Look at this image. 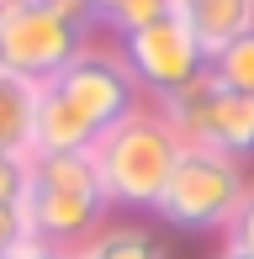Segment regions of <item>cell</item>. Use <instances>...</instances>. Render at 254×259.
<instances>
[{
	"mask_svg": "<svg viewBox=\"0 0 254 259\" xmlns=\"http://www.w3.org/2000/svg\"><path fill=\"white\" fill-rule=\"evenodd\" d=\"M148 106H159V116H164L186 143L228 154L238 164L254 159V96H238V90L217 85L212 69H201L191 85L170 90L164 101H148Z\"/></svg>",
	"mask_w": 254,
	"mask_h": 259,
	"instance_id": "cell-5",
	"label": "cell"
},
{
	"mask_svg": "<svg viewBox=\"0 0 254 259\" xmlns=\"http://www.w3.org/2000/svg\"><path fill=\"white\" fill-rule=\"evenodd\" d=\"M106 211L111 201H106V185H101L90 154H32L27 159V191H21L27 238L48 243L53 254H69L106 228Z\"/></svg>",
	"mask_w": 254,
	"mask_h": 259,
	"instance_id": "cell-2",
	"label": "cell"
},
{
	"mask_svg": "<svg viewBox=\"0 0 254 259\" xmlns=\"http://www.w3.org/2000/svg\"><path fill=\"white\" fill-rule=\"evenodd\" d=\"M32 122H37V85L0 69V154L32 159Z\"/></svg>",
	"mask_w": 254,
	"mask_h": 259,
	"instance_id": "cell-9",
	"label": "cell"
},
{
	"mask_svg": "<svg viewBox=\"0 0 254 259\" xmlns=\"http://www.w3.org/2000/svg\"><path fill=\"white\" fill-rule=\"evenodd\" d=\"M206 69H212L217 85L238 90V96H254V27L244 32V37H233L228 48H217L212 58H206Z\"/></svg>",
	"mask_w": 254,
	"mask_h": 259,
	"instance_id": "cell-11",
	"label": "cell"
},
{
	"mask_svg": "<svg viewBox=\"0 0 254 259\" xmlns=\"http://www.w3.org/2000/svg\"><path fill=\"white\" fill-rule=\"evenodd\" d=\"M117 6H122V0H90V11H96V16H101V21H106V16H111V11H117Z\"/></svg>",
	"mask_w": 254,
	"mask_h": 259,
	"instance_id": "cell-17",
	"label": "cell"
},
{
	"mask_svg": "<svg viewBox=\"0 0 254 259\" xmlns=\"http://www.w3.org/2000/svg\"><path fill=\"white\" fill-rule=\"evenodd\" d=\"M249 185L254 180L244 175L238 159L186 143V154H180L175 175H170L154 217L164 222V228H180V233H223L228 222H233V211H238Z\"/></svg>",
	"mask_w": 254,
	"mask_h": 259,
	"instance_id": "cell-4",
	"label": "cell"
},
{
	"mask_svg": "<svg viewBox=\"0 0 254 259\" xmlns=\"http://www.w3.org/2000/svg\"><path fill=\"white\" fill-rule=\"evenodd\" d=\"M223 249H233V254L254 259V185L244 191V201H238L233 222H228V228H223Z\"/></svg>",
	"mask_w": 254,
	"mask_h": 259,
	"instance_id": "cell-13",
	"label": "cell"
},
{
	"mask_svg": "<svg viewBox=\"0 0 254 259\" xmlns=\"http://www.w3.org/2000/svg\"><path fill=\"white\" fill-rule=\"evenodd\" d=\"M74 259H170L164 238H159L154 228H101L90 243H79V249H69Z\"/></svg>",
	"mask_w": 254,
	"mask_h": 259,
	"instance_id": "cell-10",
	"label": "cell"
},
{
	"mask_svg": "<svg viewBox=\"0 0 254 259\" xmlns=\"http://www.w3.org/2000/svg\"><path fill=\"white\" fill-rule=\"evenodd\" d=\"M170 11L180 16V27L196 37L206 58L254 27V0H170Z\"/></svg>",
	"mask_w": 254,
	"mask_h": 259,
	"instance_id": "cell-8",
	"label": "cell"
},
{
	"mask_svg": "<svg viewBox=\"0 0 254 259\" xmlns=\"http://www.w3.org/2000/svg\"><path fill=\"white\" fill-rule=\"evenodd\" d=\"M59 259H74V254H59Z\"/></svg>",
	"mask_w": 254,
	"mask_h": 259,
	"instance_id": "cell-19",
	"label": "cell"
},
{
	"mask_svg": "<svg viewBox=\"0 0 254 259\" xmlns=\"http://www.w3.org/2000/svg\"><path fill=\"white\" fill-rule=\"evenodd\" d=\"M16 243H27V217H21V206H0V259Z\"/></svg>",
	"mask_w": 254,
	"mask_h": 259,
	"instance_id": "cell-15",
	"label": "cell"
},
{
	"mask_svg": "<svg viewBox=\"0 0 254 259\" xmlns=\"http://www.w3.org/2000/svg\"><path fill=\"white\" fill-rule=\"evenodd\" d=\"M117 53H122L127 74L138 79V90H143L148 101H164L170 90L191 85V79L206 69V53L196 48V37L180 27L175 11L159 16V21H148V27H138V32H127L117 42Z\"/></svg>",
	"mask_w": 254,
	"mask_h": 259,
	"instance_id": "cell-7",
	"label": "cell"
},
{
	"mask_svg": "<svg viewBox=\"0 0 254 259\" xmlns=\"http://www.w3.org/2000/svg\"><path fill=\"white\" fill-rule=\"evenodd\" d=\"M180 154H186V138L159 116V106H133L117 127L90 143V159H96V175L106 185L111 206H133V211H154L159 196H164L170 175H175Z\"/></svg>",
	"mask_w": 254,
	"mask_h": 259,
	"instance_id": "cell-3",
	"label": "cell"
},
{
	"mask_svg": "<svg viewBox=\"0 0 254 259\" xmlns=\"http://www.w3.org/2000/svg\"><path fill=\"white\" fill-rule=\"evenodd\" d=\"M90 42V32H79L74 21H64L48 0H0V69L32 79H53L69 58Z\"/></svg>",
	"mask_w": 254,
	"mask_h": 259,
	"instance_id": "cell-6",
	"label": "cell"
},
{
	"mask_svg": "<svg viewBox=\"0 0 254 259\" xmlns=\"http://www.w3.org/2000/svg\"><path fill=\"white\" fill-rule=\"evenodd\" d=\"M217 259H244V254H233V249H223V254H217Z\"/></svg>",
	"mask_w": 254,
	"mask_h": 259,
	"instance_id": "cell-18",
	"label": "cell"
},
{
	"mask_svg": "<svg viewBox=\"0 0 254 259\" xmlns=\"http://www.w3.org/2000/svg\"><path fill=\"white\" fill-rule=\"evenodd\" d=\"M143 90L127 74L122 53L90 37L79 58H69L53 79L37 85V122H32V154H90L106 127H117Z\"/></svg>",
	"mask_w": 254,
	"mask_h": 259,
	"instance_id": "cell-1",
	"label": "cell"
},
{
	"mask_svg": "<svg viewBox=\"0 0 254 259\" xmlns=\"http://www.w3.org/2000/svg\"><path fill=\"white\" fill-rule=\"evenodd\" d=\"M6 259H59V254H53L48 243H37V238H27V243H16V249H11Z\"/></svg>",
	"mask_w": 254,
	"mask_h": 259,
	"instance_id": "cell-16",
	"label": "cell"
},
{
	"mask_svg": "<svg viewBox=\"0 0 254 259\" xmlns=\"http://www.w3.org/2000/svg\"><path fill=\"white\" fill-rule=\"evenodd\" d=\"M159 16H170V0H122V6L101 21V27H111L117 37H127V32L148 27V21H159Z\"/></svg>",
	"mask_w": 254,
	"mask_h": 259,
	"instance_id": "cell-12",
	"label": "cell"
},
{
	"mask_svg": "<svg viewBox=\"0 0 254 259\" xmlns=\"http://www.w3.org/2000/svg\"><path fill=\"white\" fill-rule=\"evenodd\" d=\"M21 191H27V159L0 154V206H21Z\"/></svg>",
	"mask_w": 254,
	"mask_h": 259,
	"instance_id": "cell-14",
	"label": "cell"
}]
</instances>
